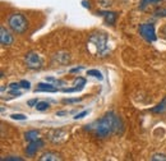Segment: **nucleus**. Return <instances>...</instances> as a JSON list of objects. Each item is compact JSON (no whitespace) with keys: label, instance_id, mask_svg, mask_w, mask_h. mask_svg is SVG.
I'll list each match as a JSON object with an SVG mask.
<instances>
[{"label":"nucleus","instance_id":"obj_1","mask_svg":"<svg viewBox=\"0 0 166 161\" xmlns=\"http://www.w3.org/2000/svg\"><path fill=\"white\" fill-rule=\"evenodd\" d=\"M119 125H120V119L118 116L114 113H107L100 120H97L92 125H90V129L95 130L97 137L105 138L107 136H110L111 133H114V132H118Z\"/></svg>","mask_w":166,"mask_h":161},{"label":"nucleus","instance_id":"obj_2","mask_svg":"<svg viewBox=\"0 0 166 161\" xmlns=\"http://www.w3.org/2000/svg\"><path fill=\"white\" fill-rule=\"evenodd\" d=\"M87 50L95 56H107L110 51L107 36L104 33H92L87 41Z\"/></svg>","mask_w":166,"mask_h":161},{"label":"nucleus","instance_id":"obj_3","mask_svg":"<svg viewBox=\"0 0 166 161\" xmlns=\"http://www.w3.org/2000/svg\"><path fill=\"white\" fill-rule=\"evenodd\" d=\"M8 24L12 28V31H14L16 33H23L28 27L27 19L24 18L23 14H20V13L10 14V17L8 18Z\"/></svg>","mask_w":166,"mask_h":161},{"label":"nucleus","instance_id":"obj_4","mask_svg":"<svg viewBox=\"0 0 166 161\" xmlns=\"http://www.w3.org/2000/svg\"><path fill=\"white\" fill-rule=\"evenodd\" d=\"M139 33L142 37L148 41V42H153L156 40V32H155V26L151 23H143L139 26Z\"/></svg>","mask_w":166,"mask_h":161},{"label":"nucleus","instance_id":"obj_5","mask_svg":"<svg viewBox=\"0 0 166 161\" xmlns=\"http://www.w3.org/2000/svg\"><path fill=\"white\" fill-rule=\"evenodd\" d=\"M24 62L30 69H40L42 67V64H44L42 58L37 53H28L24 58Z\"/></svg>","mask_w":166,"mask_h":161},{"label":"nucleus","instance_id":"obj_6","mask_svg":"<svg viewBox=\"0 0 166 161\" xmlns=\"http://www.w3.org/2000/svg\"><path fill=\"white\" fill-rule=\"evenodd\" d=\"M41 147H44V141L42 140L37 138V140H35V141H31L26 147L27 156H35V153L37 152V150H40Z\"/></svg>","mask_w":166,"mask_h":161},{"label":"nucleus","instance_id":"obj_7","mask_svg":"<svg viewBox=\"0 0 166 161\" xmlns=\"http://www.w3.org/2000/svg\"><path fill=\"white\" fill-rule=\"evenodd\" d=\"M68 136V133L65 130H61V129H55V130H51L50 132V141L54 142V143H60L61 141L65 140V137Z\"/></svg>","mask_w":166,"mask_h":161},{"label":"nucleus","instance_id":"obj_8","mask_svg":"<svg viewBox=\"0 0 166 161\" xmlns=\"http://www.w3.org/2000/svg\"><path fill=\"white\" fill-rule=\"evenodd\" d=\"M0 42H2V45H4V46H9L14 42L13 36L9 33V31H6L3 26L0 28Z\"/></svg>","mask_w":166,"mask_h":161},{"label":"nucleus","instance_id":"obj_9","mask_svg":"<svg viewBox=\"0 0 166 161\" xmlns=\"http://www.w3.org/2000/svg\"><path fill=\"white\" fill-rule=\"evenodd\" d=\"M98 14L105 18V22L107 24H114L115 21H116V13L114 12H100Z\"/></svg>","mask_w":166,"mask_h":161},{"label":"nucleus","instance_id":"obj_10","mask_svg":"<svg viewBox=\"0 0 166 161\" xmlns=\"http://www.w3.org/2000/svg\"><path fill=\"white\" fill-rule=\"evenodd\" d=\"M35 91L36 92H56L57 88H55V87L50 83H39L37 88H36Z\"/></svg>","mask_w":166,"mask_h":161},{"label":"nucleus","instance_id":"obj_11","mask_svg":"<svg viewBox=\"0 0 166 161\" xmlns=\"http://www.w3.org/2000/svg\"><path fill=\"white\" fill-rule=\"evenodd\" d=\"M40 160L41 161H46V160H49V161H57V160H61V157H60L59 153H56V152H46V153H44V155L40 157Z\"/></svg>","mask_w":166,"mask_h":161},{"label":"nucleus","instance_id":"obj_12","mask_svg":"<svg viewBox=\"0 0 166 161\" xmlns=\"http://www.w3.org/2000/svg\"><path fill=\"white\" fill-rule=\"evenodd\" d=\"M165 110H166V97H164V99H162V101H161L157 106H155V107L151 109V111H152V113H156V114L164 113Z\"/></svg>","mask_w":166,"mask_h":161},{"label":"nucleus","instance_id":"obj_13","mask_svg":"<svg viewBox=\"0 0 166 161\" xmlns=\"http://www.w3.org/2000/svg\"><path fill=\"white\" fill-rule=\"evenodd\" d=\"M24 138H26L28 142L37 140V138H39V130H28V132H26V133H24Z\"/></svg>","mask_w":166,"mask_h":161},{"label":"nucleus","instance_id":"obj_14","mask_svg":"<svg viewBox=\"0 0 166 161\" xmlns=\"http://www.w3.org/2000/svg\"><path fill=\"white\" fill-rule=\"evenodd\" d=\"M55 59L57 60V63H60V64H67L68 62H69V59H70V56H69V54H56L55 55Z\"/></svg>","mask_w":166,"mask_h":161},{"label":"nucleus","instance_id":"obj_15","mask_svg":"<svg viewBox=\"0 0 166 161\" xmlns=\"http://www.w3.org/2000/svg\"><path fill=\"white\" fill-rule=\"evenodd\" d=\"M49 102H46V101H39L37 104H36V109H37L39 111H45V110H47L49 109Z\"/></svg>","mask_w":166,"mask_h":161},{"label":"nucleus","instance_id":"obj_16","mask_svg":"<svg viewBox=\"0 0 166 161\" xmlns=\"http://www.w3.org/2000/svg\"><path fill=\"white\" fill-rule=\"evenodd\" d=\"M87 76H91V77H95V78H98V79H102V74L97 70V69H91V70H87Z\"/></svg>","mask_w":166,"mask_h":161},{"label":"nucleus","instance_id":"obj_17","mask_svg":"<svg viewBox=\"0 0 166 161\" xmlns=\"http://www.w3.org/2000/svg\"><path fill=\"white\" fill-rule=\"evenodd\" d=\"M151 160L152 161H158V160L166 161V155H164V153H155V155L151 157Z\"/></svg>","mask_w":166,"mask_h":161},{"label":"nucleus","instance_id":"obj_18","mask_svg":"<svg viewBox=\"0 0 166 161\" xmlns=\"http://www.w3.org/2000/svg\"><path fill=\"white\" fill-rule=\"evenodd\" d=\"M158 2H160V0H142L139 8H141V9H144V8H146V5H148V4H155V3H158Z\"/></svg>","mask_w":166,"mask_h":161},{"label":"nucleus","instance_id":"obj_19","mask_svg":"<svg viewBox=\"0 0 166 161\" xmlns=\"http://www.w3.org/2000/svg\"><path fill=\"white\" fill-rule=\"evenodd\" d=\"M156 17H166V8H158L155 10Z\"/></svg>","mask_w":166,"mask_h":161},{"label":"nucleus","instance_id":"obj_20","mask_svg":"<svg viewBox=\"0 0 166 161\" xmlns=\"http://www.w3.org/2000/svg\"><path fill=\"white\" fill-rule=\"evenodd\" d=\"M10 118L14 119V120H26L27 116H26L24 114H12Z\"/></svg>","mask_w":166,"mask_h":161},{"label":"nucleus","instance_id":"obj_21","mask_svg":"<svg viewBox=\"0 0 166 161\" xmlns=\"http://www.w3.org/2000/svg\"><path fill=\"white\" fill-rule=\"evenodd\" d=\"M76 84H78L79 86V88H83L84 87V84H86V79L84 78H82V77H78V78H76Z\"/></svg>","mask_w":166,"mask_h":161},{"label":"nucleus","instance_id":"obj_22","mask_svg":"<svg viewBox=\"0 0 166 161\" xmlns=\"http://www.w3.org/2000/svg\"><path fill=\"white\" fill-rule=\"evenodd\" d=\"M22 157H18V156H9V157H3L2 161H22Z\"/></svg>","mask_w":166,"mask_h":161},{"label":"nucleus","instance_id":"obj_23","mask_svg":"<svg viewBox=\"0 0 166 161\" xmlns=\"http://www.w3.org/2000/svg\"><path fill=\"white\" fill-rule=\"evenodd\" d=\"M20 87H22V88H26V90H30L31 88V83L28 82V80H20Z\"/></svg>","mask_w":166,"mask_h":161},{"label":"nucleus","instance_id":"obj_24","mask_svg":"<svg viewBox=\"0 0 166 161\" xmlns=\"http://www.w3.org/2000/svg\"><path fill=\"white\" fill-rule=\"evenodd\" d=\"M87 114H88V111H87V110H84V111H82V113L77 114V115L74 116V119H76V120H77V119H82V118H84V116L87 115Z\"/></svg>","mask_w":166,"mask_h":161},{"label":"nucleus","instance_id":"obj_25","mask_svg":"<svg viewBox=\"0 0 166 161\" xmlns=\"http://www.w3.org/2000/svg\"><path fill=\"white\" fill-rule=\"evenodd\" d=\"M78 101H81V99H65V100H63L64 104H73V102H78Z\"/></svg>","mask_w":166,"mask_h":161},{"label":"nucleus","instance_id":"obj_26","mask_svg":"<svg viewBox=\"0 0 166 161\" xmlns=\"http://www.w3.org/2000/svg\"><path fill=\"white\" fill-rule=\"evenodd\" d=\"M20 87V83H10L9 84V88L10 90H18Z\"/></svg>","mask_w":166,"mask_h":161},{"label":"nucleus","instance_id":"obj_27","mask_svg":"<svg viewBox=\"0 0 166 161\" xmlns=\"http://www.w3.org/2000/svg\"><path fill=\"white\" fill-rule=\"evenodd\" d=\"M37 102H39V100H37V99H32V100L28 101L27 104H28V106H36V104H37Z\"/></svg>","mask_w":166,"mask_h":161},{"label":"nucleus","instance_id":"obj_28","mask_svg":"<svg viewBox=\"0 0 166 161\" xmlns=\"http://www.w3.org/2000/svg\"><path fill=\"white\" fill-rule=\"evenodd\" d=\"M83 69V67H78V68H73V69H70V73H77V72H79V70H82Z\"/></svg>","mask_w":166,"mask_h":161},{"label":"nucleus","instance_id":"obj_29","mask_svg":"<svg viewBox=\"0 0 166 161\" xmlns=\"http://www.w3.org/2000/svg\"><path fill=\"white\" fill-rule=\"evenodd\" d=\"M65 114H68V111H59V113H56V115H57V116H60V115H65Z\"/></svg>","mask_w":166,"mask_h":161},{"label":"nucleus","instance_id":"obj_30","mask_svg":"<svg viewBox=\"0 0 166 161\" xmlns=\"http://www.w3.org/2000/svg\"><path fill=\"white\" fill-rule=\"evenodd\" d=\"M82 4H83V6H86V8H90V4H87V2H86V0H83Z\"/></svg>","mask_w":166,"mask_h":161},{"label":"nucleus","instance_id":"obj_31","mask_svg":"<svg viewBox=\"0 0 166 161\" xmlns=\"http://www.w3.org/2000/svg\"><path fill=\"white\" fill-rule=\"evenodd\" d=\"M162 35H164V37L166 39V26H165V27L162 28Z\"/></svg>","mask_w":166,"mask_h":161}]
</instances>
